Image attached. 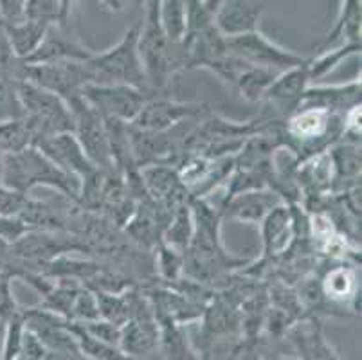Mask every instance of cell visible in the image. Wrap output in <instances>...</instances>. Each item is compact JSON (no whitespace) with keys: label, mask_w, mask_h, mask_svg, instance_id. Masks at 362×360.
I'll return each instance as SVG.
<instances>
[{"label":"cell","mask_w":362,"mask_h":360,"mask_svg":"<svg viewBox=\"0 0 362 360\" xmlns=\"http://www.w3.org/2000/svg\"><path fill=\"white\" fill-rule=\"evenodd\" d=\"M271 360H294V359H287V356H276V359H271Z\"/></svg>","instance_id":"cell-33"},{"label":"cell","mask_w":362,"mask_h":360,"mask_svg":"<svg viewBox=\"0 0 362 360\" xmlns=\"http://www.w3.org/2000/svg\"><path fill=\"white\" fill-rule=\"evenodd\" d=\"M159 22L170 44H180L186 36V2L164 0L159 4Z\"/></svg>","instance_id":"cell-23"},{"label":"cell","mask_w":362,"mask_h":360,"mask_svg":"<svg viewBox=\"0 0 362 360\" xmlns=\"http://www.w3.org/2000/svg\"><path fill=\"white\" fill-rule=\"evenodd\" d=\"M47 29V24L40 22V20L31 18H25L21 24L4 25V33L9 42V47H11L13 54L21 59V62H25V59H29L35 54L36 49L40 47Z\"/></svg>","instance_id":"cell-17"},{"label":"cell","mask_w":362,"mask_h":360,"mask_svg":"<svg viewBox=\"0 0 362 360\" xmlns=\"http://www.w3.org/2000/svg\"><path fill=\"white\" fill-rule=\"evenodd\" d=\"M11 124H13V121H8V123H0V143H2V139H4L6 135H8V132H9V128H11Z\"/></svg>","instance_id":"cell-32"},{"label":"cell","mask_w":362,"mask_h":360,"mask_svg":"<svg viewBox=\"0 0 362 360\" xmlns=\"http://www.w3.org/2000/svg\"><path fill=\"white\" fill-rule=\"evenodd\" d=\"M156 267L159 269L160 276L166 281L177 283L180 281V276L184 272V254L179 250L170 249L164 245L163 242L157 245V257H156Z\"/></svg>","instance_id":"cell-27"},{"label":"cell","mask_w":362,"mask_h":360,"mask_svg":"<svg viewBox=\"0 0 362 360\" xmlns=\"http://www.w3.org/2000/svg\"><path fill=\"white\" fill-rule=\"evenodd\" d=\"M226 51L245 62V64L252 65V67L271 69L279 74L299 67L307 62L296 52L279 47L278 44H274L272 40H269L259 31L235 36V38H226Z\"/></svg>","instance_id":"cell-8"},{"label":"cell","mask_w":362,"mask_h":360,"mask_svg":"<svg viewBox=\"0 0 362 360\" xmlns=\"http://www.w3.org/2000/svg\"><path fill=\"white\" fill-rule=\"evenodd\" d=\"M16 94L24 112V119L35 132L33 146L40 143L42 139L74 132V117L64 99L29 83L25 79H21L16 83Z\"/></svg>","instance_id":"cell-4"},{"label":"cell","mask_w":362,"mask_h":360,"mask_svg":"<svg viewBox=\"0 0 362 360\" xmlns=\"http://www.w3.org/2000/svg\"><path fill=\"white\" fill-rule=\"evenodd\" d=\"M157 92L143 91V88L127 87V85H87L81 91V98L90 105L103 119L119 121L130 124L139 115L144 105Z\"/></svg>","instance_id":"cell-5"},{"label":"cell","mask_w":362,"mask_h":360,"mask_svg":"<svg viewBox=\"0 0 362 360\" xmlns=\"http://www.w3.org/2000/svg\"><path fill=\"white\" fill-rule=\"evenodd\" d=\"M354 54H361V45H339L332 51H322L317 58L307 62L308 78H310V81L312 79L325 78L328 72L337 69L344 59Z\"/></svg>","instance_id":"cell-24"},{"label":"cell","mask_w":362,"mask_h":360,"mask_svg":"<svg viewBox=\"0 0 362 360\" xmlns=\"http://www.w3.org/2000/svg\"><path fill=\"white\" fill-rule=\"evenodd\" d=\"M29 202V197L18 194L15 191L8 190L6 186L0 184V216L18 218L22 211L25 209Z\"/></svg>","instance_id":"cell-30"},{"label":"cell","mask_w":362,"mask_h":360,"mask_svg":"<svg viewBox=\"0 0 362 360\" xmlns=\"http://www.w3.org/2000/svg\"><path fill=\"white\" fill-rule=\"evenodd\" d=\"M33 148L40 150L52 164H56L62 171L74 177L76 180H80V184H83L87 178H90L98 171L94 164L87 158V155L83 153L74 134H60L42 139L40 143Z\"/></svg>","instance_id":"cell-10"},{"label":"cell","mask_w":362,"mask_h":360,"mask_svg":"<svg viewBox=\"0 0 362 360\" xmlns=\"http://www.w3.org/2000/svg\"><path fill=\"white\" fill-rule=\"evenodd\" d=\"M193 233H195V223H193V213L189 202L180 206L179 209L173 211L170 222L163 233V243L170 249L186 252L192 245Z\"/></svg>","instance_id":"cell-20"},{"label":"cell","mask_w":362,"mask_h":360,"mask_svg":"<svg viewBox=\"0 0 362 360\" xmlns=\"http://www.w3.org/2000/svg\"><path fill=\"white\" fill-rule=\"evenodd\" d=\"M262 238L267 256L279 254L287 249L294 238V216H292L291 207L279 204L267 214L262 222Z\"/></svg>","instance_id":"cell-16"},{"label":"cell","mask_w":362,"mask_h":360,"mask_svg":"<svg viewBox=\"0 0 362 360\" xmlns=\"http://www.w3.org/2000/svg\"><path fill=\"white\" fill-rule=\"evenodd\" d=\"M361 105V79L346 85H317L308 88L299 101V108H321L330 114L344 115Z\"/></svg>","instance_id":"cell-14"},{"label":"cell","mask_w":362,"mask_h":360,"mask_svg":"<svg viewBox=\"0 0 362 360\" xmlns=\"http://www.w3.org/2000/svg\"><path fill=\"white\" fill-rule=\"evenodd\" d=\"M94 52L81 44L71 25H51L35 54L25 65L58 64V62H87Z\"/></svg>","instance_id":"cell-11"},{"label":"cell","mask_w":362,"mask_h":360,"mask_svg":"<svg viewBox=\"0 0 362 360\" xmlns=\"http://www.w3.org/2000/svg\"><path fill=\"white\" fill-rule=\"evenodd\" d=\"M141 22L132 25L123 38L114 47L100 54H92L87 59L94 85H127V87L150 91L141 64L137 40H139ZM90 83V85H92ZM153 92V91H151Z\"/></svg>","instance_id":"cell-3"},{"label":"cell","mask_w":362,"mask_h":360,"mask_svg":"<svg viewBox=\"0 0 362 360\" xmlns=\"http://www.w3.org/2000/svg\"><path fill=\"white\" fill-rule=\"evenodd\" d=\"M18 312H21V306L16 305V299L13 296L11 277L0 274V325L4 326Z\"/></svg>","instance_id":"cell-29"},{"label":"cell","mask_w":362,"mask_h":360,"mask_svg":"<svg viewBox=\"0 0 362 360\" xmlns=\"http://www.w3.org/2000/svg\"><path fill=\"white\" fill-rule=\"evenodd\" d=\"M74 2H54V0H28L25 2V18L40 20L51 25H71Z\"/></svg>","instance_id":"cell-21"},{"label":"cell","mask_w":362,"mask_h":360,"mask_svg":"<svg viewBox=\"0 0 362 360\" xmlns=\"http://www.w3.org/2000/svg\"><path fill=\"white\" fill-rule=\"evenodd\" d=\"M301 339L303 341L299 342L298 349L303 360H341L332 346L325 341L321 330L314 328L312 332L303 333Z\"/></svg>","instance_id":"cell-25"},{"label":"cell","mask_w":362,"mask_h":360,"mask_svg":"<svg viewBox=\"0 0 362 360\" xmlns=\"http://www.w3.org/2000/svg\"><path fill=\"white\" fill-rule=\"evenodd\" d=\"M209 114L211 110L207 105L184 103V101H175L164 95H156L144 105L130 127L139 132H148V134H163L186 121L204 119Z\"/></svg>","instance_id":"cell-9"},{"label":"cell","mask_w":362,"mask_h":360,"mask_svg":"<svg viewBox=\"0 0 362 360\" xmlns=\"http://www.w3.org/2000/svg\"><path fill=\"white\" fill-rule=\"evenodd\" d=\"M265 13L262 2H247V0H226L220 2L215 15V28L223 38L249 35L258 31L259 20Z\"/></svg>","instance_id":"cell-13"},{"label":"cell","mask_w":362,"mask_h":360,"mask_svg":"<svg viewBox=\"0 0 362 360\" xmlns=\"http://www.w3.org/2000/svg\"><path fill=\"white\" fill-rule=\"evenodd\" d=\"M2 186L24 197H29V191L38 186L52 187L74 204L80 200L81 191L80 180L62 171L33 146L16 153H4Z\"/></svg>","instance_id":"cell-2"},{"label":"cell","mask_w":362,"mask_h":360,"mask_svg":"<svg viewBox=\"0 0 362 360\" xmlns=\"http://www.w3.org/2000/svg\"><path fill=\"white\" fill-rule=\"evenodd\" d=\"M283 202V198L274 191L256 190L245 191V193L233 194L226 200V214L229 218H235L240 222L247 223H262L265 216L271 213L274 207Z\"/></svg>","instance_id":"cell-15"},{"label":"cell","mask_w":362,"mask_h":360,"mask_svg":"<svg viewBox=\"0 0 362 360\" xmlns=\"http://www.w3.org/2000/svg\"><path fill=\"white\" fill-rule=\"evenodd\" d=\"M341 6L335 28L328 33L319 47L321 51L339 40L341 45H361V2H342Z\"/></svg>","instance_id":"cell-19"},{"label":"cell","mask_w":362,"mask_h":360,"mask_svg":"<svg viewBox=\"0 0 362 360\" xmlns=\"http://www.w3.org/2000/svg\"><path fill=\"white\" fill-rule=\"evenodd\" d=\"M74 117V137L78 139L81 150L87 158L94 164V168L103 173L116 171V166L112 163L110 144H108V134L105 119L98 114L83 98L72 99L67 103Z\"/></svg>","instance_id":"cell-7"},{"label":"cell","mask_w":362,"mask_h":360,"mask_svg":"<svg viewBox=\"0 0 362 360\" xmlns=\"http://www.w3.org/2000/svg\"><path fill=\"white\" fill-rule=\"evenodd\" d=\"M21 79H25L36 87L49 91L51 94L71 103L80 98L83 87L92 83V74L87 62H58V64L25 65Z\"/></svg>","instance_id":"cell-6"},{"label":"cell","mask_w":362,"mask_h":360,"mask_svg":"<svg viewBox=\"0 0 362 360\" xmlns=\"http://www.w3.org/2000/svg\"><path fill=\"white\" fill-rule=\"evenodd\" d=\"M159 4L160 0H151V2L144 4L146 6V15H144V20H141L139 40H137V51H139L148 87L157 94L179 72L187 69L186 51L182 47V42L170 44L166 35L163 33L159 22Z\"/></svg>","instance_id":"cell-1"},{"label":"cell","mask_w":362,"mask_h":360,"mask_svg":"<svg viewBox=\"0 0 362 360\" xmlns=\"http://www.w3.org/2000/svg\"><path fill=\"white\" fill-rule=\"evenodd\" d=\"M18 81L0 78V123L18 121V119L24 117L18 94H16V83Z\"/></svg>","instance_id":"cell-28"},{"label":"cell","mask_w":362,"mask_h":360,"mask_svg":"<svg viewBox=\"0 0 362 360\" xmlns=\"http://www.w3.org/2000/svg\"><path fill=\"white\" fill-rule=\"evenodd\" d=\"M24 333L25 325L21 310L4 325V344H2V352H0V360H18Z\"/></svg>","instance_id":"cell-26"},{"label":"cell","mask_w":362,"mask_h":360,"mask_svg":"<svg viewBox=\"0 0 362 360\" xmlns=\"http://www.w3.org/2000/svg\"><path fill=\"white\" fill-rule=\"evenodd\" d=\"M279 72L271 71V69H262V67H249L242 76H240L238 83H236V91L240 92L243 99L251 101V103H259L269 91Z\"/></svg>","instance_id":"cell-22"},{"label":"cell","mask_w":362,"mask_h":360,"mask_svg":"<svg viewBox=\"0 0 362 360\" xmlns=\"http://www.w3.org/2000/svg\"><path fill=\"white\" fill-rule=\"evenodd\" d=\"M357 276L350 267L339 265L328 270L321 281V292L330 303L344 305L357 299Z\"/></svg>","instance_id":"cell-18"},{"label":"cell","mask_w":362,"mask_h":360,"mask_svg":"<svg viewBox=\"0 0 362 360\" xmlns=\"http://www.w3.org/2000/svg\"><path fill=\"white\" fill-rule=\"evenodd\" d=\"M25 20V2L0 0V22L2 25H15Z\"/></svg>","instance_id":"cell-31"},{"label":"cell","mask_w":362,"mask_h":360,"mask_svg":"<svg viewBox=\"0 0 362 360\" xmlns=\"http://www.w3.org/2000/svg\"><path fill=\"white\" fill-rule=\"evenodd\" d=\"M159 323L153 313H146L121 326L119 349L132 360L153 359L159 352Z\"/></svg>","instance_id":"cell-12"}]
</instances>
